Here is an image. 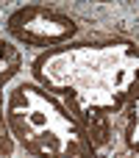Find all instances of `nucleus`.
Masks as SVG:
<instances>
[{
    "label": "nucleus",
    "instance_id": "nucleus-6",
    "mask_svg": "<svg viewBox=\"0 0 139 158\" xmlns=\"http://www.w3.org/2000/svg\"><path fill=\"white\" fill-rule=\"evenodd\" d=\"M11 156V136H8V125L0 114V158H8Z\"/></svg>",
    "mask_w": 139,
    "mask_h": 158
},
{
    "label": "nucleus",
    "instance_id": "nucleus-2",
    "mask_svg": "<svg viewBox=\"0 0 139 158\" xmlns=\"http://www.w3.org/2000/svg\"><path fill=\"white\" fill-rule=\"evenodd\" d=\"M6 125L36 158H98L75 117L33 83H20L8 92Z\"/></svg>",
    "mask_w": 139,
    "mask_h": 158
},
{
    "label": "nucleus",
    "instance_id": "nucleus-5",
    "mask_svg": "<svg viewBox=\"0 0 139 158\" xmlns=\"http://www.w3.org/2000/svg\"><path fill=\"white\" fill-rule=\"evenodd\" d=\"M125 142L128 147L139 153V83L134 86L131 97H128V119H125Z\"/></svg>",
    "mask_w": 139,
    "mask_h": 158
},
{
    "label": "nucleus",
    "instance_id": "nucleus-1",
    "mask_svg": "<svg viewBox=\"0 0 139 158\" xmlns=\"http://www.w3.org/2000/svg\"><path fill=\"white\" fill-rule=\"evenodd\" d=\"M33 75L67 100L92 144H106L111 114L128 103L139 83V47L131 42H103L45 53L33 61Z\"/></svg>",
    "mask_w": 139,
    "mask_h": 158
},
{
    "label": "nucleus",
    "instance_id": "nucleus-3",
    "mask_svg": "<svg viewBox=\"0 0 139 158\" xmlns=\"http://www.w3.org/2000/svg\"><path fill=\"white\" fill-rule=\"evenodd\" d=\"M6 28L17 42H22L28 47H53V44H61V42L72 39L75 31H78L72 17L59 14L53 8H42V6L17 8L8 17Z\"/></svg>",
    "mask_w": 139,
    "mask_h": 158
},
{
    "label": "nucleus",
    "instance_id": "nucleus-4",
    "mask_svg": "<svg viewBox=\"0 0 139 158\" xmlns=\"http://www.w3.org/2000/svg\"><path fill=\"white\" fill-rule=\"evenodd\" d=\"M17 69H20V53L0 39V114H3V86L17 75Z\"/></svg>",
    "mask_w": 139,
    "mask_h": 158
}]
</instances>
